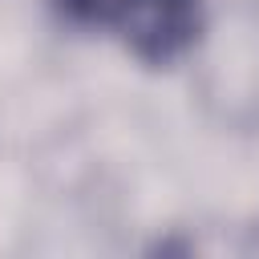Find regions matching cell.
<instances>
[{
    "label": "cell",
    "mask_w": 259,
    "mask_h": 259,
    "mask_svg": "<svg viewBox=\"0 0 259 259\" xmlns=\"http://www.w3.org/2000/svg\"><path fill=\"white\" fill-rule=\"evenodd\" d=\"M109 24L134 61L146 69H170L198 45L206 8L202 0H121Z\"/></svg>",
    "instance_id": "6da1fadb"
},
{
    "label": "cell",
    "mask_w": 259,
    "mask_h": 259,
    "mask_svg": "<svg viewBox=\"0 0 259 259\" xmlns=\"http://www.w3.org/2000/svg\"><path fill=\"white\" fill-rule=\"evenodd\" d=\"M117 4L121 0H53L57 16L69 20L73 28H101V24H109Z\"/></svg>",
    "instance_id": "7a4b0ae2"
}]
</instances>
